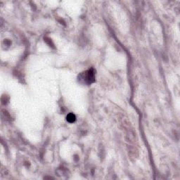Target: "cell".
<instances>
[{
  "mask_svg": "<svg viewBox=\"0 0 180 180\" xmlns=\"http://www.w3.org/2000/svg\"><path fill=\"white\" fill-rule=\"evenodd\" d=\"M82 78L84 83L91 84L95 81V71L93 68H91L80 75V78Z\"/></svg>",
  "mask_w": 180,
  "mask_h": 180,
  "instance_id": "obj_1",
  "label": "cell"
},
{
  "mask_svg": "<svg viewBox=\"0 0 180 180\" xmlns=\"http://www.w3.org/2000/svg\"><path fill=\"white\" fill-rule=\"evenodd\" d=\"M75 115H73V113H70V114L67 116V120L70 122H73L75 121Z\"/></svg>",
  "mask_w": 180,
  "mask_h": 180,
  "instance_id": "obj_2",
  "label": "cell"
}]
</instances>
